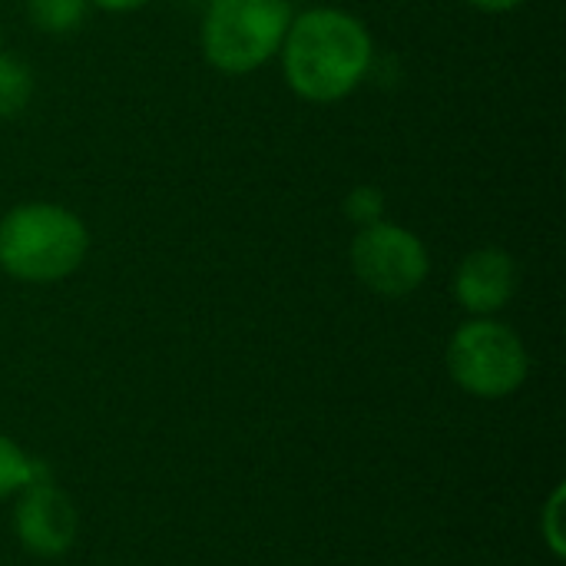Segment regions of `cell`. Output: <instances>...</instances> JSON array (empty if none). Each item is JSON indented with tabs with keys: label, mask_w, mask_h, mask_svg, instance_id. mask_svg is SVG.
<instances>
[{
	"label": "cell",
	"mask_w": 566,
	"mask_h": 566,
	"mask_svg": "<svg viewBox=\"0 0 566 566\" xmlns=\"http://www.w3.org/2000/svg\"><path fill=\"white\" fill-rule=\"evenodd\" d=\"M279 56L289 90L305 103L328 106L361 86L371 70L375 43L355 13L312 7L292 17Z\"/></svg>",
	"instance_id": "obj_1"
},
{
	"label": "cell",
	"mask_w": 566,
	"mask_h": 566,
	"mask_svg": "<svg viewBox=\"0 0 566 566\" xmlns=\"http://www.w3.org/2000/svg\"><path fill=\"white\" fill-rule=\"evenodd\" d=\"M90 252L86 222L56 202H20L0 219V269L17 282H60Z\"/></svg>",
	"instance_id": "obj_2"
},
{
	"label": "cell",
	"mask_w": 566,
	"mask_h": 566,
	"mask_svg": "<svg viewBox=\"0 0 566 566\" xmlns=\"http://www.w3.org/2000/svg\"><path fill=\"white\" fill-rule=\"evenodd\" d=\"M292 17L289 0H209L199 27L202 53L219 73H252L282 50Z\"/></svg>",
	"instance_id": "obj_3"
},
{
	"label": "cell",
	"mask_w": 566,
	"mask_h": 566,
	"mask_svg": "<svg viewBox=\"0 0 566 566\" xmlns=\"http://www.w3.org/2000/svg\"><path fill=\"white\" fill-rule=\"evenodd\" d=\"M531 371L521 335L497 318H471L448 342V375L474 398H507Z\"/></svg>",
	"instance_id": "obj_4"
},
{
	"label": "cell",
	"mask_w": 566,
	"mask_h": 566,
	"mask_svg": "<svg viewBox=\"0 0 566 566\" xmlns=\"http://www.w3.org/2000/svg\"><path fill=\"white\" fill-rule=\"evenodd\" d=\"M348 262L355 279L381 298H405L418 292L431 272L428 245L398 222H375L355 232Z\"/></svg>",
	"instance_id": "obj_5"
},
{
	"label": "cell",
	"mask_w": 566,
	"mask_h": 566,
	"mask_svg": "<svg viewBox=\"0 0 566 566\" xmlns=\"http://www.w3.org/2000/svg\"><path fill=\"white\" fill-rule=\"evenodd\" d=\"M76 507L73 501L50 481H36L17 494L13 531L20 544L36 557H63L76 541Z\"/></svg>",
	"instance_id": "obj_6"
},
{
	"label": "cell",
	"mask_w": 566,
	"mask_h": 566,
	"mask_svg": "<svg viewBox=\"0 0 566 566\" xmlns=\"http://www.w3.org/2000/svg\"><path fill=\"white\" fill-rule=\"evenodd\" d=\"M454 302L471 312L474 318H491L501 308H507V302L517 292V262L511 252L497 249V245H484L474 249L461 259L454 282H451Z\"/></svg>",
	"instance_id": "obj_7"
},
{
	"label": "cell",
	"mask_w": 566,
	"mask_h": 566,
	"mask_svg": "<svg viewBox=\"0 0 566 566\" xmlns=\"http://www.w3.org/2000/svg\"><path fill=\"white\" fill-rule=\"evenodd\" d=\"M50 478L46 464L30 458L20 444H13L7 434H0V501L20 494L23 488Z\"/></svg>",
	"instance_id": "obj_8"
},
{
	"label": "cell",
	"mask_w": 566,
	"mask_h": 566,
	"mask_svg": "<svg viewBox=\"0 0 566 566\" xmlns=\"http://www.w3.org/2000/svg\"><path fill=\"white\" fill-rule=\"evenodd\" d=\"M90 0H27V17L40 33H73L86 20Z\"/></svg>",
	"instance_id": "obj_9"
},
{
	"label": "cell",
	"mask_w": 566,
	"mask_h": 566,
	"mask_svg": "<svg viewBox=\"0 0 566 566\" xmlns=\"http://www.w3.org/2000/svg\"><path fill=\"white\" fill-rule=\"evenodd\" d=\"M30 96H33V73L20 60L0 53V119L23 113Z\"/></svg>",
	"instance_id": "obj_10"
},
{
	"label": "cell",
	"mask_w": 566,
	"mask_h": 566,
	"mask_svg": "<svg viewBox=\"0 0 566 566\" xmlns=\"http://www.w3.org/2000/svg\"><path fill=\"white\" fill-rule=\"evenodd\" d=\"M345 219L355 222L358 229L365 226H375L385 219V192L378 186H355L348 196H345Z\"/></svg>",
	"instance_id": "obj_11"
},
{
	"label": "cell",
	"mask_w": 566,
	"mask_h": 566,
	"mask_svg": "<svg viewBox=\"0 0 566 566\" xmlns=\"http://www.w3.org/2000/svg\"><path fill=\"white\" fill-rule=\"evenodd\" d=\"M564 497L566 488L564 484H557L554 494H551V501H547V507H544V517H541V534H544V541H547V547H551V554H554L557 560H564L566 557Z\"/></svg>",
	"instance_id": "obj_12"
},
{
	"label": "cell",
	"mask_w": 566,
	"mask_h": 566,
	"mask_svg": "<svg viewBox=\"0 0 566 566\" xmlns=\"http://www.w3.org/2000/svg\"><path fill=\"white\" fill-rule=\"evenodd\" d=\"M149 0H90V7H99L106 13H133V10H143Z\"/></svg>",
	"instance_id": "obj_13"
},
{
	"label": "cell",
	"mask_w": 566,
	"mask_h": 566,
	"mask_svg": "<svg viewBox=\"0 0 566 566\" xmlns=\"http://www.w3.org/2000/svg\"><path fill=\"white\" fill-rule=\"evenodd\" d=\"M468 3L478 7V10H484V13H511V10L524 7L527 0H468Z\"/></svg>",
	"instance_id": "obj_14"
}]
</instances>
